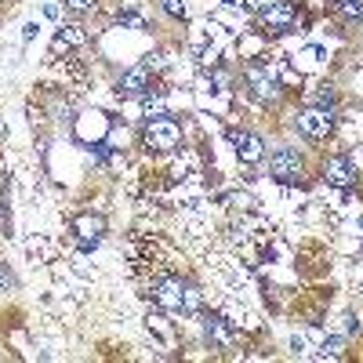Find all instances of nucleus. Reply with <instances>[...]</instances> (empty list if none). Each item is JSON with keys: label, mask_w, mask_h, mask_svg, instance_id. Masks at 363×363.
Returning <instances> with one entry per match:
<instances>
[{"label": "nucleus", "mask_w": 363, "mask_h": 363, "mask_svg": "<svg viewBox=\"0 0 363 363\" xmlns=\"http://www.w3.org/2000/svg\"><path fill=\"white\" fill-rule=\"evenodd\" d=\"M153 298L160 301L164 309L171 313H196L203 306V294L193 287V284H182L178 277H164L153 284Z\"/></svg>", "instance_id": "nucleus-1"}, {"label": "nucleus", "mask_w": 363, "mask_h": 363, "mask_svg": "<svg viewBox=\"0 0 363 363\" xmlns=\"http://www.w3.org/2000/svg\"><path fill=\"white\" fill-rule=\"evenodd\" d=\"M178 142H182L178 120H171L167 113L149 116V124H145V145H149V149H157V153H171Z\"/></svg>", "instance_id": "nucleus-2"}, {"label": "nucleus", "mask_w": 363, "mask_h": 363, "mask_svg": "<svg viewBox=\"0 0 363 363\" xmlns=\"http://www.w3.org/2000/svg\"><path fill=\"white\" fill-rule=\"evenodd\" d=\"M294 128H298V135H306V138H327L330 131H335V113L320 109V106H306L294 116Z\"/></svg>", "instance_id": "nucleus-3"}, {"label": "nucleus", "mask_w": 363, "mask_h": 363, "mask_svg": "<svg viewBox=\"0 0 363 363\" xmlns=\"http://www.w3.org/2000/svg\"><path fill=\"white\" fill-rule=\"evenodd\" d=\"M244 77H247V91H251L258 102H280V99H284V87L277 84V77L269 73V66L251 62Z\"/></svg>", "instance_id": "nucleus-4"}, {"label": "nucleus", "mask_w": 363, "mask_h": 363, "mask_svg": "<svg viewBox=\"0 0 363 363\" xmlns=\"http://www.w3.org/2000/svg\"><path fill=\"white\" fill-rule=\"evenodd\" d=\"M269 171L277 182H284V186H294V182H301L306 164H301V157L291 145H280V149H272V157H269Z\"/></svg>", "instance_id": "nucleus-5"}, {"label": "nucleus", "mask_w": 363, "mask_h": 363, "mask_svg": "<svg viewBox=\"0 0 363 363\" xmlns=\"http://www.w3.org/2000/svg\"><path fill=\"white\" fill-rule=\"evenodd\" d=\"M116 87H120V95H131V99L149 95V87H153V69H149V62H138V66L124 69Z\"/></svg>", "instance_id": "nucleus-6"}, {"label": "nucleus", "mask_w": 363, "mask_h": 363, "mask_svg": "<svg viewBox=\"0 0 363 363\" xmlns=\"http://www.w3.org/2000/svg\"><path fill=\"white\" fill-rule=\"evenodd\" d=\"M262 26L272 29V33H294V26H298V11L291 0H277L269 11H262Z\"/></svg>", "instance_id": "nucleus-7"}, {"label": "nucleus", "mask_w": 363, "mask_h": 363, "mask_svg": "<svg viewBox=\"0 0 363 363\" xmlns=\"http://www.w3.org/2000/svg\"><path fill=\"white\" fill-rule=\"evenodd\" d=\"M203 338L211 349H233L236 345V327L225 316H207L203 320Z\"/></svg>", "instance_id": "nucleus-8"}, {"label": "nucleus", "mask_w": 363, "mask_h": 363, "mask_svg": "<svg viewBox=\"0 0 363 363\" xmlns=\"http://www.w3.org/2000/svg\"><path fill=\"white\" fill-rule=\"evenodd\" d=\"M323 178H327V186H335V189H349L356 186V167L349 157H330L323 164Z\"/></svg>", "instance_id": "nucleus-9"}, {"label": "nucleus", "mask_w": 363, "mask_h": 363, "mask_svg": "<svg viewBox=\"0 0 363 363\" xmlns=\"http://www.w3.org/2000/svg\"><path fill=\"white\" fill-rule=\"evenodd\" d=\"M233 149H236V157L244 164H258L265 157V138L255 135V131H236L233 135Z\"/></svg>", "instance_id": "nucleus-10"}, {"label": "nucleus", "mask_w": 363, "mask_h": 363, "mask_svg": "<svg viewBox=\"0 0 363 363\" xmlns=\"http://www.w3.org/2000/svg\"><path fill=\"white\" fill-rule=\"evenodd\" d=\"M73 233H77V240H80V247L84 251H91L102 240V233H106V222L99 218V215H77L73 218Z\"/></svg>", "instance_id": "nucleus-11"}, {"label": "nucleus", "mask_w": 363, "mask_h": 363, "mask_svg": "<svg viewBox=\"0 0 363 363\" xmlns=\"http://www.w3.org/2000/svg\"><path fill=\"white\" fill-rule=\"evenodd\" d=\"M77 44H84V29H80V26H62V33L55 37L51 51L58 55V51H69V48H77Z\"/></svg>", "instance_id": "nucleus-12"}, {"label": "nucleus", "mask_w": 363, "mask_h": 363, "mask_svg": "<svg viewBox=\"0 0 363 363\" xmlns=\"http://www.w3.org/2000/svg\"><path fill=\"white\" fill-rule=\"evenodd\" d=\"M335 11L342 18H349V22H359L363 18V4H359V0H335Z\"/></svg>", "instance_id": "nucleus-13"}, {"label": "nucleus", "mask_w": 363, "mask_h": 363, "mask_svg": "<svg viewBox=\"0 0 363 363\" xmlns=\"http://www.w3.org/2000/svg\"><path fill=\"white\" fill-rule=\"evenodd\" d=\"M309 102H313V106H320V109H330V113H335V106H338V95H335L330 87H320V91H316V95H313Z\"/></svg>", "instance_id": "nucleus-14"}, {"label": "nucleus", "mask_w": 363, "mask_h": 363, "mask_svg": "<svg viewBox=\"0 0 363 363\" xmlns=\"http://www.w3.org/2000/svg\"><path fill=\"white\" fill-rule=\"evenodd\" d=\"M323 356L342 359V356H345V342H342V338H327V342H323Z\"/></svg>", "instance_id": "nucleus-15"}, {"label": "nucleus", "mask_w": 363, "mask_h": 363, "mask_svg": "<svg viewBox=\"0 0 363 363\" xmlns=\"http://www.w3.org/2000/svg\"><path fill=\"white\" fill-rule=\"evenodd\" d=\"M160 8H164L171 18H186V0H160Z\"/></svg>", "instance_id": "nucleus-16"}, {"label": "nucleus", "mask_w": 363, "mask_h": 363, "mask_svg": "<svg viewBox=\"0 0 363 363\" xmlns=\"http://www.w3.org/2000/svg\"><path fill=\"white\" fill-rule=\"evenodd\" d=\"M120 22H124V26H135V29H145V18L135 15V11H120Z\"/></svg>", "instance_id": "nucleus-17"}, {"label": "nucleus", "mask_w": 363, "mask_h": 363, "mask_svg": "<svg viewBox=\"0 0 363 363\" xmlns=\"http://www.w3.org/2000/svg\"><path fill=\"white\" fill-rule=\"evenodd\" d=\"M11 287H15V277L8 272V265H0V294H4V291H11Z\"/></svg>", "instance_id": "nucleus-18"}, {"label": "nucleus", "mask_w": 363, "mask_h": 363, "mask_svg": "<svg viewBox=\"0 0 363 363\" xmlns=\"http://www.w3.org/2000/svg\"><path fill=\"white\" fill-rule=\"evenodd\" d=\"M99 0H66V8L69 11H87V8H95Z\"/></svg>", "instance_id": "nucleus-19"}, {"label": "nucleus", "mask_w": 363, "mask_h": 363, "mask_svg": "<svg viewBox=\"0 0 363 363\" xmlns=\"http://www.w3.org/2000/svg\"><path fill=\"white\" fill-rule=\"evenodd\" d=\"M244 4H247L251 11H258V15H262V11H269L272 4H277V0H244Z\"/></svg>", "instance_id": "nucleus-20"}]
</instances>
